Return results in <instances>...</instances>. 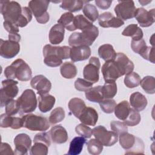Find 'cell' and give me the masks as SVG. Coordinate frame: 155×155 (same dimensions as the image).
<instances>
[{"mask_svg": "<svg viewBox=\"0 0 155 155\" xmlns=\"http://www.w3.org/2000/svg\"><path fill=\"white\" fill-rule=\"evenodd\" d=\"M4 75L7 79L17 78L21 81H28L31 78L32 71L30 66L24 60L18 59L5 68Z\"/></svg>", "mask_w": 155, "mask_h": 155, "instance_id": "6da1fadb", "label": "cell"}, {"mask_svg": "<svg viewBox=\"0 0 155 155\" xmlns=\"http://www.w3.org/2000/svg\"><path fill=\"white\" fill-rule=\"evenodd\" d=\"M99 35L97 27L92 24L84 30L80 32L73 33L68 38V44L71 47L82 45L90 46L93 44Z\"/></svg>", "mask_w": 155, "mask_h": 155, "instance_id": "7a4b0ae2", "label": "cell"}, {"mask_svg": "<svg viewBox=\"0 0 155 155\" xmlns=\"http://www.w3.org/2000/svg\"><path fill=\"white\" fill-rule=\"evenodd\" d=\"M1 13L4 21L15 23L17 22L22 13V7L16 1H1Z\"/></svg>", "mask_w": 155, "mask_h": 155, "instance_id": "3957f363", "label": "cell"}, {"mask_svg": "<svg viewBox=\"0 0 155 155\" xmlns=\"http://www.w3.org/2000/svg\"><path fill=\"white\" fill-rule=\"evenodd\" d=\"M22 127L31 131H44L50 127L46 117L34 114H28L22 117Z\"/></svg>", "mask_w": 155, "mask_h": 155, "instance_id": "277c9868", "label": "cell"}, {"mask_svg": "<svg viewBox=\"0 0 155 155\" xmlns=\"http://www.w3.org/2000/svg\"><path fill=\"white\" fill-rule=\"evenodd\" d=\"M50 2L46 0H32L29 1L28 8L34 15L38 22L40 24L47 23L50 19L47 12Z\"/></svg>", "mask_w": 155, "mask_h": 155, "instance_id": "5b68a950", "label": "cell"}, {"mask_svg": "<svg viewBox=\"0 0 155 155\" xmlns=\"http://www.w3.org/2000/svg\"><path fill=\"white\" fill-rule=\"evenodd\" d=\"M18 82L13 79H7L2 81V87L1 88V107L5 106L6 104L13 99L18 93L19 88L17 86Z\"/></svg>", "mask_w": 155, "mask_h": 155, "instance_id": "8992f818", "label": "cell"}, {"mask_svg": "<svg viewBox=\"0 0 155 155\" xmlns=\"http://www.w3.org/2000/svg\"><path fill=\"white\" fill-rule=\"evenodd\" d=\"M92 130L95 139L99 140L104 146L111 147L117 142L118 134L113 131L107 130L104 126H97Z\"/></svg>", "mask_w": 155, "mask_h": 155, "instance_id": "52a82bcc", "label": "cell"}, {"mask_svg": "<svg viewBox=\"0 0 155 155\" xmlns=\"http://www.w3.org/2000/svg\"><path fill=\"white\" fill-rule=\"evenodd\" d=\"M20 107V110L24 113H30L34 111L37 107L38 101L33 90L27 89L17 99Z\"/></svg>", "mask_w": 155, "mask_h": 155, "instance_id": "ba28073f", "label": "cell"}, {"mask_svg": "<svg viewBox=\"0 0 155 155\" xmlns=\"http://www.w3.org/2000/svg\"><path fill=\"white\" fill-rule=\"evenodd\" d=\"M118 2L114 7L117 18L123 21L134 17L136 8L133 1H119Z\"/></svg>", "mask_w": 155, "mask_h": 155, "instance_id": "9c48e42d", "label": "cell"}, {"mask_svg": "<svg viewBox=\"0 0 155 155\" xmlns=\"http://www.w3.org/2000/svg\"><path fill=\"white\" fill-rule=\"evenodd\" d=\"M101 64L99 58L92 56L89 60V62L85 66L83 70V76L85 79L94 84L98 82L99 79V68Z\"/></svg>", "mask_w": 155, "mask_h": 155, "instance_id": "30bf717a", "label": "cell"}, {"mask_svg": "<svg viewBox=\"0 0 155 155\" xmlns=\"http://www.w3.org/2000/svg\"><path fill=\"white\" fill-rule=\"evenodd\" d=\"M58 46H53L50 44L45 45L42 50L43 56H44V62L45 64L50 67H56L62 63L58 55Z\"/></svg>", "mask_w": 155, "mask_h": 155, "instance_id": "8fae6325", "label": "cell"}, {"mask_svg": "<svg viewBox=\"0 0 155 155\" xmlns=\"http://www.w3.org/2000/svg\"><path fill=\"white\" fill-rule=\"evenodd\" d=\"M15 149L14 153L16 155H26L31 145V140L25 133L18 134L14 139Z\"/></svg>", "mask_w": 155, "mask_h": 155, "instance_id": "7c38bea8", "label": "cell"}, {"mask_svg": "<svg viewBox=\"0 0 155 155\" xmlns=\"http://www.w3.org/2000/svg\"><path fill=\"white\" fill-rule=\"evenodd\" d=\"M20 51L19 42L1 39L0 55L5 59L15 57Z\"/></svg>", "mask_w": 155, "mask_h": 155, "instance_id": "4fadbf2b", "label": "cell"}, {"mask_svg": "<svg viewBox=\"0 0 155 155\" xmlns=\"http://www.w3.org/2000/svg\"><path fill=\"white\" fill-rule=\"evenodd\" d=\"M101 71L105 82L115 81L122 76L114 60L105 61L102 67Z\"/></svg>", "mask_w": 155, "mask_h": 155, "instance_id": "5bb4252c", "label": "cell"}, {"mask_svg": "<svg viewBox=\"0 0 155 155\" xmlns=\"http://www.w3.org/2000/svg\"><path fill=\"white\" fill-rule=\"evenodd\" d=\"M134 18L142 27H148L154 22V9L147 11L143 8H136Z\"/></svg>", "mask_w": 155, "mask_h": 155, "instance_id": "9a60e30c", "label": "cell"}, {"mask_svg": "<svg viewBox=\"0 0 155 155\" xmlns=\"http://www.w3.org/2000/svg\"><path fill=\"white\" fill-rule=\"evenodd\" d=\"M30 85L38 91L37 93L39 95L48 93L51 88V82L42 74L36 75L32 78Z\"/></svg>", "mask_w": 155, "mask_h": 155, "instance_id": "2e32d148", "label": "cell"}, {"mask_svg": "<svg viewBox=\"0 0 155 155\" xmlns=\"http://www.w3.org/2000/svg\"><path fill=\"white\" fill-rule=\"evenodd\" d=\"M98 23L103 28H119L124 24V21L114 16L111 13L108 12L102 13L99 15Z\"/></svg>", "mask_w": 155, "mask_h": 155, "instance_id": "e0dca14e", "label": "cell"}, {"mask_svg": "<svg viewBox=\"0 0 155 155\" xmlns=\"http://www.w3.org/2000/svg\"><path fill=\"white\" fill-rule=\"evenodd\" d=\"M114 61L116 63L122 76L133 71L134 68L133 62L123 53H117Z\"/></svg>", "mask_w": 155, "mask_h": 155, "instance_id": "ac0fdd59", "label": "cell"}, {"mask_svg": "<svg viewBox=\"0 0 155 155\" xmlns=\"http://www.w3.org/2000/svg\"><path fill=\"white\" fill-rule=\"evenodd\" d=\"M90 55L91 49L88 46L72 47L70 50V58L73 62H78L87 59Z\"/></svg>", "mask_w": 155, "mask_h": 155, "instance_id": "d6986e66", "label": "cell"}, {"mask_svg": "<svg viewBox=\"0 0 155 155\" xmlns=\"http://www.w3.org/2000/svg\"><path fill=\"white\" fill-rule=\"evenodd\" d=\"M78 119L82 124L95 126L98 120V114L94 108L91 107H86Z\"/></svg>", "mask_w": 155, "mask_h": 155, "instance_id": "ffe728a7", "label": "cell"}, {"mask_svg": "<svg viewBox=\"0 0 155 155\" xmlns=\"http://www.w3.org/2000/svg\"><path fill=\"white\" fill-rule=\"evenodd\" d=\"M50 135L51 140L58 144L65 143L68 138L66 130L61 125L53 127L50 131Z\"/></svg>", "mask_w": 155, "mask_h": 155, "instance_id": "44dd1931", "label": "cell"}, {"mask_svg": "<svg viewBox=\"0 0 155 155\" xmlns=\"http://www.w3.org/2000/svg\"><path fill=\"white\" fill-rule=\"evenodd\" d=\"M0 127L1 128L10 127L15 130L19 129L22 127V118L12 117L6 113L2 114L0 117Z\"/></svg>", "mask_w": 155, "mask_h": 155, "instance_id": "7402d4cb", "label": "cell"}, {"mask_svg": "<svg viewBox=\"0 0 155 155\" xmlns=\"http://www.w3.org/2000/svg\"><path fill=\"white\" fill-rule=\"evenodd\" d=\"M65 29L64 27L59 24L53 25L49 32V41L53 45H57L61 43L64 38Z\"/></svg>", "mask_w": 155, "mask_h": 155, "instance_id": "603a6c76", "label": "cell"}, {"mask_svg": "<svg viewBox=\"0 0 155 155\" xmlns=\"http://www.w3.org/2000/svg\"><path fill=\"white\" fill-rule=\"evenodd\" d=\"M147 99L140 92H134L130 95V104L133 109L137 111L143 110L147 105Z\"/></svg>", "mask_w": 155, "mask_h": 155, "instance_id": "cb8c5ba5", "label": "cell"}, {"mask_svg": "<svg viewBox=\"0 0 155 155\" xmlns=\"http://www.w3.org/2000/svg\"><path fill=\"white\" fill-rule=\"evenodd\" d=\"M38 99L39 102V109L42 113H47L50 111L56 102L55 97L48 93L39 95Z\"/></svg>", "mask_w": 155, "mask_h": 155, "instance_id": "d4e9b609", "label": "cell"}, {"mask_svg": "<svg viewBox=\"0 0 155 155\" xmlns=\"http://www.w3.org/2000/svg\"><path fill=\"white\" fill-rule=\"evenodd\" d=\"M68 107L72 114L76 117L79 118L82 112L85 108L86 105L82 99L78 97H74L70 100Z\"/></svg>", "mask_w": 155, "mask_h": 155, "instance_id": "484cf974", "label": "cell"}, {"mask_svg": "<svg viewBox=\"0 0 155 155\" xmlns=\"http://www.w3.org/2000/svg\"><path fill=\"white\" fill-rule=\"evenodd\" d=\"M98 54L99 57L105 61H108L114 60L117 53L111 44H105L101 45L99 47Z\"/></svg>", "mask_w": 155, "mask_h": 155, "instance_id": "4316f807", "label": "cell"}, {"mask_svg": "<svg viewBox=\"0 0 155 155\" xmlns=\"http://www.w3.org/2000/svg\"><path fill=\"white\" fill-rule=\"evenodd\" d=\"M86 142L85 137L82 136H77L74 137L70 143L69 150L67 153L68 155L79 154L82 149L84 145Z\"/></svg>", "mask_w": 155, "mask_h": 155, "instance_id": "83f0119b", "label": "cell"}, {"mask_svg": "<svg viewBox=\"0 0 155 155\" xmlns=\"http://www.w3.org/2000/svg\"><path fill=\"white\" fill-rule=\"evenodd\" d=\"M85 97L90 102L99 103L104 99L102 86L98 85L91 87L85 91Z\"/></svg>", "mask_w": 155, "mask_h": 155, "instance_id": "f1b7e54d", "label": "cell"}, {"mask_svg": "<svg viewBox=\"0 0 155 155\" xmlns=\"http://www.w3.org/2000/svg\"><path fill=\"white\" fill-rule=\"evenodd\" d=\"M122 35L125 36H130L132 40H139L143 38V33L142 29L137 24H132L128 25L122 32Z\"/></svg>", "mask_w": 155, "mask_h": 155, "instance_id": "f546056e", "label": "cell"}, {"mask_svg": "<svg viewBox=\"0 0 155 155\" xmlns=\"http://www.w3.org/2000/svg\"><path fill=\"white\" fill-rule=\"evenodd\" d=\"M131 108L128 101H122L116 105L114 114L119 119L124 121L128 116Z\"/></svg>", "mask_w": 155, "mask_h": 155, "instance_id": "4dcf8cb0", "label": "cell"}, {"mask_svg": "<svg viewBox=\"0 0 155 155\" xmlns=\"http://www.w3.org/2000/svg\"><path fill=\"white\" fill-rule=\"evenodd\" d=\"M60 72L63 78L65 79H73L76 76L78 70L73 63L71 62H65L61 65Z\"/></svg>", "mask_w": 155, "mask_h": 155, "instance_id": "1f68e13d", "label": "cell"}, {"mask_svg": "<svg viewBox=\"0 0 155 155\" xmlns=\"http://www.w3.org/2000/svg\"><path fill=\"white\" fill-rule=\"evenodd\" d=\"M84 5V1L80 0H64L61 1L60 7L69 12L80 11Z\"/></svg>", "mask_w": 155, "mask_h": 155, "instance_id": "d6a6232c", "label": "cell"}, {"mask_svg": "<svg viewBox=\"0 0 155 155\" xmlns=\"http://www.w3.org/2000/svg\"><path fill=\"white\" fill-rule=\"evenodd\" d=\"M74 16L72 13L66 12L61 15L58 21V23L62 25L68 31H72L76 30L74 25Z\"/></svg>", "mask_w": 155, "mask_h": 155, "instance_id": "836d02e7", "label": "cell"}, {"mask_svg": "<svg viewBox=\"0 0 155 155\" xmlns=\"http://www.w3.org/2000/svg\"><path fill=\"white\" fill-rule=\"evenodd\" d=\"M136 139V137H135L134 135L130 134L128 132H125L120 134L119 140L121 147L124 149L128 150L134 145Z\"/></svg>", "mask_w": 155, "mask_h": 155, "instance_id": "e575fe53", "label": "cell"}, {"mask_svg": "<svg viewBox=\"0 0 155 155\" xmlns=\"http://www.w3.org/2000/svg\"><path fill=\"white\" fill-rule=\"evenodd\" d=\"M104 99H113L117 93V88L115 81L105 82L102 87Z\"/></svg>", "mask_w": 155, "mask_h": 155, "instance_id": "d590c367", "label": "cell"}, {"mask_svg": "<svg viewBox=\"0 0 155 155\" xmlns=\"http://www.w3.org/2000/svg\"><path fill=\"white\" fill-rule=\"evenodd\" d=\"M142 89L148 94L155 93V79L153 76H147L144 77L140 82Z\"/></svg>", "mask_w": 155, "mask_h": 155, "instance_id": "8d00e7d4", "label": "cell"}, {"mask_svg": "<svg viewBox=\"0 0 155 155\" xmlns=\"http://www.w3.org/2000/svg\"><path fill=\"white\" fill-rule=\"evenodd\" d=\"M83 13L85 17L91 22L96 21L99 18V12L95 5L87 4L83 8Z\"/></svg>", "mask_w": 155, "mask_h": 155, "instance_id": "74e56055", "label": "cell"}, {"mask_svg": "<svg viewBox=\"0 0 155 155\" xmlns=\"http://www.w3.org/2000/svg\"><path fill=\"white\" fill-rule=\"evenodd\" d=\"M140 77L136 72H131L125 74L124 78V84L130 88L136 87L140 85Z\"/></svg>", "mask_w": 155, "mask_h": 155, "instance_id": "f35d334b", "label": "cell"}, {"mask_svg": "<svg viewBox=\"0 0 155 155\" xmlns=\"http://www.w3.org/2000/svg\"><path fill=\"white\" fill-rule=\"evenodd\" d=\"M32 19V13L29 8L27 7H22V13L17 22L19 27H25Z\"/></svg>", "mask_w": 155, "mask_h": 155, "instance_id": "ab89813d", "label": "cell"}, {"mask_svg": "<svg viewBox=\"0 0 155 155\" xmlns=\"http://www.w3.org/2000/svg\"><path fill=\"white\" fill-rule=\"evenodd\" d=\"M65 111L63 108L57 107L52 110L49 116V122L51 124H56L64 120L65 118Z\"/></svg>", "mask_w": 155, "mask_h": 155, "instance_id": "60d3db41", "label": "cell"}, {"mask_svg": "<svg viewBox=\"0 0 155 155\" xmlns=\"http://www.w3.org/2000/svg\"><path fill=\"white\" fill-rule=\"evenodd\" d=\"M103 145L96 139H91L87 143L88 151L92 155H98L103 150Z\"/></svg>", "mask_w": 155, "mask_h": 155, "instance_id": "b9f144b4", "label": "cell"}, {"mask_svg": "<svg viewBox=\"0 0 155 155\" xmlns=\"http://www.w3.org/2000/svg\"><path fill=\"white\" fill-rule=\"evenodd\" d=\"M141 120L140 115L139 111L135 110L133 108H131L130 113L127 117L124 120V123L127 126L133 127L139 124Z\"/></svg>", "mask_w": 155, "mask_h": 155, "instance_id": "7bdbcfd3", "label": "cell"}, {"mask_svg": "<svg viewBox=\"0 0 155 155\" xmlns=\"http://www.w3.org/2000/svg\"><path fill=\"white\" fill-rule=\"evenodd\" d=\"M49 147L41 142H34L30 151L31 155H47Z\"/></svg>", "mask_w": 155, "mask_h": 155, "instance_id": "ee69618b", "label": "cell"}, {"mask_svg": "<svg viewBox=\"0 0 155 155\" xmlns=\"http://www.w3.org/2000/svg\"><path fill=\"white\" fill-rule=\"evenodd\" d=\"M92 24L93 23L82 15H78L74 16V25L76 29H79L83 31Z\"/></svg>", "mask_w": 155, "mask_h": 155, "instance_id": "f6af8a7d", "label": "cell"}, {"mask_svg": "<svg viewBox=\"0 0 155 155\" xmlns=\"http://www.w3.org/2000/svg\"><path fill=\"white\" fill-rule=\"evenodd\" d=\"M101 110L105 113H112L115 108L116 103L113 99H104L99 103Z\"/></svg>", "mask_w": 155, "mask_h": 155, "instance_id": "bcb514c9", "label": "cell"}, {"mask_svg": "<svg viewBox=\"0 0 155 155\" xmlns=\"http://www.w3.org/2000/svg\"><path fill=\"white\" fill-rule=\"evenodd\" d=\"M5 107V113L9 116L15 115L20 110V107L17 100H10L6 104Z\"/></svg>", "mask_w": 155, "mask_h": 155, "instance_id": "7dc6e473", "label": "cell"}, {"mask_svg": "<svg viewBox=\"0 0 155 155\" xmlns=\"http://www.w3.org/2000/svg\"><path fill=\"white\" fill-rule=\"evenodd\" d=\"M131 47L134 52L136 53H138L139 54H141L148 47L146 45V42L145 40L142 38L139 40H132L131 43Z\"/></svg>", "mask_w": 155, "mask_h": 155, "instance_id": "c3c4849f", "label": "cell"}, {"mask_svg": "<svg viewBox=\"0 0 155 155\" xmlns=\"http://www.w3.org/2000/svg\"><path fill=\"white\" fill-rule=\"evenodd\" d=\"M144 153V143L142 139L136 137V142L131 148L125 152L127 154H143Z\"/></svg>", "mask_w": 155, "mask_h": 155, "instance_id": "681fc988", "label": "cell"}, {"mask_svg": "<svg viewBox=\"0 0 155 155\" xmlns=\"http://www.w3.org/2000/svg\"><path fill=\"white\" fill-rule=\"evenodd\" d=\"M75 131L78 134L85 138H90L93 134L92 129L87 125L82 123L76 127Z\"/></svg>", "mask_w": 155, "mask_h": 155, "instance_id": "f907efd6", "label": "cell"}, {"mask_svg": "<svg viewBox=\"0 0 155 155\" xmlns=\"http://www.w3.org/2000/svg\"><path fill=\"white\" fill-rule=\"evenodd\" d=\"M110 128L111 130L117 134H121L124 133L128 132V127L124 123L120 121L117 120H113L110 123Z\"/></svg>", "mask_w": 155, "mask_h": 155, "instance_id": "816d5d0a", "label": "cell"}, {"mask_svg": "<svg viewBox=\"0 0 155 155\" xmlns=\"http://www.w3.org/2000/svg\"><path fill=\"white\" fill-rule=\"evenodd\" d=\"M93 84L88 81L85 79L78 78L74 82L75 88L80 91H85L91 87H92Z\"/></svg>", "mask_w": 155, "mask_h": 155, "instance_id": "f5cc1de1", "label": "cell"}, {"mask_svg": "<svg viewBox=\"0 0 155 155\" xmlns=\"http://www.w3.org/2000/svg\"><path fill=\"white\" fill-rule=\"evenodd\" d=\"M50 135H49V133L42 131L39 133H37L33 139L34 142H41L45 144H47L48 147L51 145V140H50Z\"/></svg>", "mask_w": 155, "mask_h": 155, "instance_id": "db71d44e", "label": "cell"}, {"mask_svg": "<svg viewBox=\"0 0 155 155\" xmlns=\"http://www.w3.org/2000/svg\"><path fill=\"white\" fill-rule=\"evenodd\" d=\"M140 56L143 59L154 64L155 61L154 56V47H147L145 50L140 54Z\"/></svg>", "mask_w": 155, "mask_h": 155, "instance_id": "11a10c76", "label": "cell"}, {"mask_svg": "<svg viewBox=\"0 0 155 155\" xmlns=\"http://www.w3.org/2000/svg\"><path fill=\"white\" fill-rule=\"evenodd\" d=\"M70 50L71 48L68 46H58V51L59 58L61 59H67L70 58Z\"/></svg>", "mask_w": 155, "mask_h": 155, "instance_id": "9f6ffc18", "label": "cell"}, {"mask_svg": "<svg viewBox=\"0 0 155 155\" xmlns=\"http://www.w3.org/2000/svg\"><path fill=\"white\" fill-rule=\"evenodd\" d=\"M3 25L6 31L9 33L19 32V27L15 23L4 21L3 22Z\"/></svg>", "mask_w": 155, "mask_h": 155, "instance_id": "6f0895ef", "label": "cell"}, {"mask_svg": "<svg viewBox=\"0 0 155 155\" xmlns=\"http://www.w3.org/2000/svg\"><path fill=\"white\" fill-rule=\"evenodd\" d=\"M112 3V1H105V0H96L95 4L96 5L102 9V10H106L108 8L111 4Z\"/></svg>", "mask_w": 155, "mask_h": 155, "instance_id": "680465c9", "label": "cell"}, {"mask_svg": "<svg viewBox=\"0 0 155 155\" xmlns=\"http://www.w3.org/2000/svg\"><path fill=\"white\" fill-rule=\"evenodd\" d=\"M1 153L3 154H14V152L13 151L12 147L7 143L2 142L1 147Z\"/></svg>", "mask_w": 155, "mask_h": 155, "instance_id": "91938a15", "label": "cell"}, {"mask_svg": "<svg viewBox=\"0 0 155 155\" xmlns=\"http://www.w3.org/2000/svg\"><path fill=\"white\" fill-rule=\"evenodd\" d=\"M8 40L19 42L21 40V36L18 33H10L8 34Z\"/></svg>", "mask_w": 155, "mask_h": 155, "instance_id": "94428289", "label": "cell"}, {"mask_svg": "<svg viewBox=\"0 0 155 155\" xmlns=\"http://www.w3.org/2000/svg\"><path fill=\"white\" fill-rule=\"evenodd\" d=\"M139 2L140 4H142V5H147L148 3L151 2V1H143H143H139Z\"/></svg>", "mask_w": 155, "mask_h": 155, "instance_id": "6125c7cd", "label": "cell"}]
</instances>
